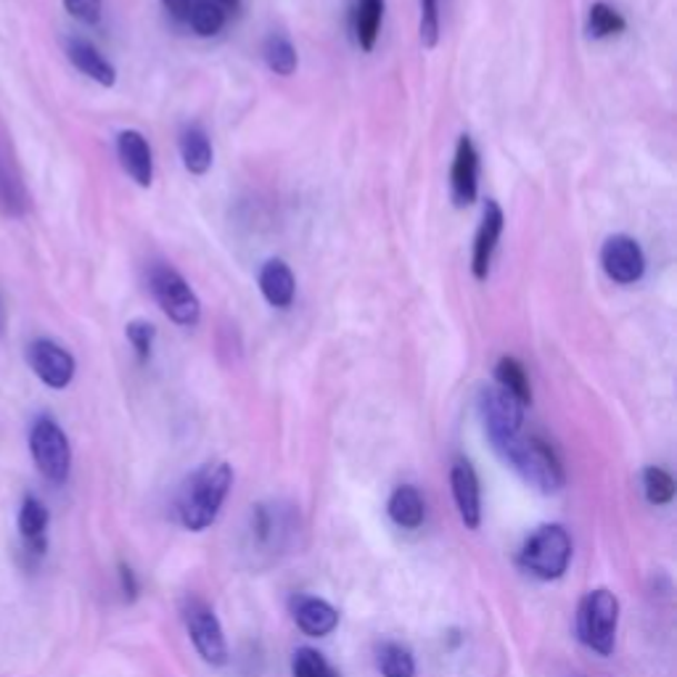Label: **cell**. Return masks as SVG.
Here are the masks:
<instances>
[{
	"label": "cell",
	"instance_id": "35",
	"mask_svg": "<svg viewBox=\"0 0 677 677\" xmlns=\"http://www.w3.org/2000/svg\"><path fill=\"white\" fill-rule=\"evenodd\" d=\"M218 6L226 13H236L241 9V0H218Z\"/></svg>",
	"mask_w": 677,
	"mask_h": 677
},
{
	"label": "cell",
	"instance_id": "29",
	"mask_svg": "<svg viewBox=\"0 0 677 677\" xmlns=\"http://www.w3.org/2000/svg\"><path fill=\"white\" fill-rule=\"evenodd\" d=\"M291 675L295 677H339L333 667L318 654L316 648H297L295 659H291Z\"/></svg>",
	"mask_w": 677,
	"mask_h": 677
},
{
	"label": "cell",
	"instance_id": "17",
	"mask_svg": "<svg viewBox=\"0 0 677 677\" xmlns=\"http://www.w3.org/2000/svg\"><path fill=\"white\" fill-rule=\"evenodd\" d=\"M117 153H120L125 172L141 188H149L153 180V153L149 141L143 138V132L122 130L120 136H117Z\"/></svg>",
	"mask_w": 677,
	"mask_h": 677
},
{
	"label": "cell",
	"instance_id": "28",
	"mask_svg": "<svg viewBox=\"0 0 677 677\" xmlns=\"http://www.w3.org/2000/svg\"><path fill=\"white\" fill-rule=\"evenodd\" d=\"M644 490L651 506H667L675 498V479L659 466H648L644 469Z\"/></svg>",
	"mask_w": 677,
	"mask_h": 677
},
{
	"label": "cell",
	"instance_id": "13",
	"mask_svg": "<svg viewBox=\"0 0 677 677\" xmlns=\"http://www.w3.org/2000/svg\"><path fill=\"white\" fill-rule=\"evenodd\" d=\"M450 487H452V500H456V506H458L460 521H464L469 529H479V525H481L479 477L466 458H460L452 464Z\"/></svg>",
	"mask_w": 677,
	"mask_h": 677
},
{
	"label": "cell",
	"instance_id": "33",
	"mask_svg": "<svg viewBox=\"0 0 677 677\" xmlns=\"http://www.w3.org/2000/svg\"><path fill=\"white\" fill-rule=\"evenodd\" d=\"M117 577H120V590H122L125 601H128V604L136 601L138 593H141V585H138L136 571H132L125 561H120V567H117Z\"/></svg>",
	"mask_w": 677,
	"mask_h": 677
},
{
	"label": "cell",
	"instance_id": "27",
	"mask_svg": "<svg viewBox=\"0 0 677 677\" xmlns=\"http://www.w3.org/2000/svg\"><path fill=\"white\" fill-rule=\"evenodd\" d=\"M625 17L609 3H593L588 13V30L593 38H611V34L625 32Z\"/></svg>",
	"mask_w": 677,
	"mask_h": 677
},
{
	"label": "cell",
	"instance_id": "30",
	"mask_svg": "<svg viewBox=\"0 0 677 677\" xmlns=\"http://www.w3.org/2000/svg\"><path fill=\"white\" fill-rule=\"evenodd\" d=\"M125 333H128V341L132 350H136L138 360L141 362L149 360L153 350V339H157V328H153L149 320H130Z\"/></svg>",
	"mask_w": 677,
	"mask_h": 677
},
{
	"label": "cell",
	"instance_id": "34",
	"mask_svg": "<svg viewBox=\"0 0 677 677\" xmlns=\"http://www.w3.org/2000/svg\"><path fill=\"white\" fill-rule=\"evenodd\" d=\"M191 3L193 0H162V6L170 13L172 19H178V22H188V13H191Z\"/></svg>",
	"mask_w": 677,
	"mask_h": 677
},
{
	"label": "cell",
	"instance_id": "20",
	"mask_svg": "<svg viewBox=\"0 0 677 677\" xmlns=\"http://www.w3.org/2000/svg\"><path fill=\"white\" fill-rule=\"evenodd\" d=\"M387 511H389V519H392L397 527L418 529L424 525V514H427V508H424V498L416 487L402 485V487H397V490L392 492V498H389Z\"/></svg>",
	"mask_w": 677,
	"mask_h": 677
},
{
	"label": "cell",
	"instance_id": "7",
	"mask_svg": "<svg viewBox=\"0 0 677 677\" xmlns=\"http://www.w3.org/2000/svg\"><path fill=\"white\" fill-rule=\"evenodd\" d=\"M180 614H183L188 638H191V644L199 651L201 659L212 667H226L228 665L226 633H222V625L212 606L199 596H186Z\"/></svg>",
	"mask_w": 677,
	"mask_h": 677
},
{
	"label": "cell",
	"instance_id": "10",
	"mask_svg": "<svg viewBox=\"0 0 677 677\" xmlns=\"http://www.w3.org/2000/svg\"><path fill=\"white\" fill-rule=\"evenodd\" d=\"M601 265L606 276L617 283H635L646 273V257L640 243L630 236H611L601 249Z\"/></svg>",
	"mask_w": 677,
	"mask_h": 677
},
{
	"label": "cell",
	"instance_id": "12",
	"mask_svg": "<svg viewBox=\"0 0 677 677\" xmlns=\"http://www.w3.org/2000/svg\"><path fill=\"white\" fill-rule=\"evenodd\" d=\"M479 191V153L469 136H460L450 170V193L456 207H471Z\"/></svg>",
	"mask_w": 677,
	"mask_h": 677
},
{
	"label": "cell",
	"instance_id": "3",
	"mask_svg": "<svg viewBox=\"0 0 677 677\" xmlns=\"http://www.w3.org/2000/svg\"><path fill=\"white\" fill-rule=\"evenodd\" d=\"M619 601L611 590L598 588L585 593L577 609V638L598 656H611L617 646Z\"/></svg>",
	"mask_w": 677,
	"mask_h": 677
},
{
	"label": "cell",
	"instance_id": "18",
	"mask_svg": "<svg viewBox=\"0 0 677 677\" xmlns=\"http://www.w3.org/2000/svg\"><path fill=\"white\" fill-rule=\"evenodd\" d=\"M64 48H67V59L72 61L74 69H80L82 74L90 77V80H96L103 88L115 86L117 69L111 67V61L103 59L101 51L93 43H88V40H82V38H69Z\"/></svg>",
	"mask_w": 677,
	"mask_h": 677
},
{
	"label": "cell",
	"instance_id": "9",
	"mask_svg": "<svg viewBox=\"0 0 677 677\" xmlns=\"http://www.w3.org/2000/svg\"><path fill=\"white\" fill-rule=\"evenodd\" d=\"M27 366L32 368V374L38 376L48 389H67L77 371L72 352L48 337L32 339L30 345H27Z\"/></svg>",
	"mask_w": 677,
	"mask_h": 677
},
{
	"label": "cell",
	"instance_id": "25",
	"mask_svg": "<svg viewBox=\"0 0 677 677\" xmlns=\"http://www.w3.org/2000/svg\"><path fill=\"white\" fill-rule=\"evenodd\" d=\"M379 669L384 677H416V659L408 646L384 644L379 648Z\"/></svg>",
	"mask_w": 677,
	"mask_h": 677
},
{
	"label": "cell",
	"instance_id": "32",
	"mask_svg": "<svg viewBox=\"0 0 677 677\" xmlns=\"http://www.w3.org/2000/svg\"><path fill=\"white\" fill-rule=\"evenodd\" d=\"M64 9L77 22L96 27L103 17V0H64Z\"/></svg>",
	"mask_w": 677,
	"mask_h": 677
},
{
	"label": "cell",
	"instance_id": "19",
	"mask_svg": "<svg viewBox=\"0 0 677 677\" xmlns=\"http://www.w3.org/2000/svg\"><path fill=\"white\" fill-rule=\"evenodd\" d=\"M260 291L262 297L268 299V305L273 307H289L295 302V273H291V268L283 260H270L262 265L260 270Z\"/></svg>",
	"mask_w": 677,
	"mask_h": 677
},
{
	"label": "cell",
	"instance_id": "5",
	"mask_svg": "<svg viewBox=\"0 0 677 677\" xmlns=\"http://www.w3.org/2000/svg\"><path fill=\"white\" fill-rule=\"evenodd\" d=\"M30 452L34 466L51 485H64L72 469V448L53 416H38L30 427Z\"/></svg>",
	"mask_w": 677,
	"mask_h": 677
},
{
	"label": "cell",
	"instance_id": "1",
	"mask_svg": "<svg viewBox=\"0 0 677 677\" xmlns=\"http://www.w3.org/2000/svg\"><path fill=\"white\" fill-rule=\"evenodd\" d=\"M492 450L498 452V458L508 469H514L529 487H535L537 492L554 495L564 487V466L554 448L540 437H525V431L514 437L495 439Z\"/></svg>",
	"mask_w": 677,
	"mask_h": 677
},
{
	"label": "cell",
	"instance_id": "22",
	"mask_svg": "<svg viewBox=\"0 0 677 677\" xmlns=\"http://www.w3.org/2000/svg\"><path fill=\"white\" fill-rule=\"evenodd\" d=\"M384 19V0H358L355 6V40L362 51H374Z\"/></svg>",
	"mask_w": 677,
	"mask_h": 677
},
{
	"label": "cell",
	"instance_id": "26",
	"mask_svg": "<svg viewBox=\"0 0 677 677\" xmlns=\"http://www.w3.org/2000/svg\"><path fill=\"white\" fill-rule=\"evenodd\" d=\"M265 61H268V67L281 77L295 74L299 64L295 46H291L286 38H281V34L268 38V43H265Z\"/></svg>",
	"mask_w": 677,
	"mask_h": 677
},
{
	"label": "cell",
	"instance_id": "21",
	"mask_svg": "<svg viewBox=\"0 0 677 677\" xmlns=\"http://www.w3.org/2000/svg\"><path fill=\"white\" fill-rule=\"evenodd\" d=\"M180 157H183L186 170L191 176H205L212 167V143H209L207 132L199 125H191L180 136Z\"/></svg>",
	"mask_w": 677,
	"mask_h": 677
},
{
	"label": "cell",
	"instance_id": "23",
	"mask_svg": "<svg viewBox=\"0 0 677 677\" xmlns=\"http://www.w3.org/2000/svg\"><path fill=\"white\" fill-rule=\"evenodd\" d=\"M495 381H498V387L506 389V392H511L525 408L532 405V387H529L525 366L516 358L498 360V366H495Z\"/></svg>",
	"mask_w": 677,
	"mask_h": 677
},
{
	"label": "cell",
	"instance_id": "24",
	"mask_svg": "<svg viewBox=\"0 0 677 677\" xmlns=\"http://www.w3.org/2000/svg\"><path fill=\"white\" fill-rule=\"evenodd\" d=\"M228 22V13L220 9L218 0H193L191 13H188V27L201 38H212Z\"/></svg>",
	"mask_w": 677,
	"mask_h": 677
},
{
	"label": "cell",
	"instance_id": "15",
	"mask_svg": "<svg viewBox=\"0 0 677 677\" xmlns=\"http://www.w3.org/2000/svg\"><path fill=\"white\" fill-rule=\"evenodd\" d=\"M27 207H30V197H27V186L19 172L17 162L9 143L0 138V215L3 218H24Z\"/></svg>",
	"mask_w": 677,
	"mask_h": 677
},
{
	"label": "cell",
	"instance_id": "11",
	"mask_svg": "<svg viewBox=\"0 0 677 677\" xmlns=\"http://www.w3.org/2000/svg\"><path fill=\"white\" fill-rule=\"evenodd\" d=\"M48 508L38 495H24L22 508H19L17 527L19 537H22V554L30 561H40L48 550Z\"/></svg>",
	"mask_w": 677,
	"mask_h": 677
},
{
	"label": "cell",
	"instance_id": "31",
	"mask_svg": "<svg viewBox=\"0 0 677 677\" xmlns=\"http://www.w3.org/2000/svg\"><path fill=\"white\" fill-rule=\"evenodd\" d=\"M418 32H421V46L424 48H435L439 40V0H421V24H418Z\"/></svg>",
	"mask_w": 677,
	"mask_h": 677
},
{
	"label": "cell",
	"instance_id": "2",
	"mask_svg": "<svg viewBox=\"0 0 677 677\" xmlns=\"http://www.w3.org/2000/svg\"><path fill=\"white\" fill-rule=\"evenodd\" d=\"M233 487V469L228 464H209L193 474L178 500L180 525L191 532H205L218 521L222 502Z\"/></svg>",
	"mask_w": 677,
	"mask_h": 677
},
{
	"label": "cell",
	"instance_id": "6",
	"mask_svg": "<svg viewBox=\"0 0 677 677\" xmlns=\"http://www.w3.org/2000/svg\"><path fill=\"white\" fill-rule=\"evenodd\" d=\"M149 286L153 299H157L159 307L165 310V316L170 318L172 323L183 328H193L199 323V297L193 295V289L176 268H170V265H153L149 273Z\"/></svg>",
	"mask_w": 677,
	"mask_h": 677
},
{
	"label": "cell",
	"instance_id": "8",
	"mask_svg": "<svg viewBox=\"0 0 677 677\" xmlns=\"http://www.w3.org/2000/svg\"><path fill=\"white\" fill-rule=\"evenodd\" d=\"M479 414L481 421H485V431L487 437H490V442L519 435L521 427H525V405L516 400L511 392L498 387V384L481 389Z\"/></svg>",
	"mask_w": 677,
	"mask_h": 677
},
{
	"label": "cell",
	"instance_id": "14",
	"mask_svg": "<svg viewBox=\"0 0 677 677\" xmlns=\"http://www.w3.org/2000/svg\"><path fill=\"white\" fill-rule=\"evenodd\" d=\"M502 209L498 201H487L485 215H481V226L477 230V239H474V257H471V273L477 281H487L490 276L492 255L498 249L500 233H502Z\"/></svg>",
	"mask_w": 677,
	"mask_h": 677
},
{
	"label": "cell",
	"instance_id": "16",
	"mask_svg": "<svg viewBox=\"0 0 677 677\" xmlns=\"http://www.w3.org/2000/svg\"><path fill=\"white\" fill-rule=\"evenodd\" d=\"M291 617L299 630L310 638H326L339 627V611L323 598L305 596V593L291 598Z\"/></svg>",
	"mask_w": 677,
	"mask_h": 677
},
{
	"label": "cell",
	"instance_id": "4",
	"mask_svg": "<svg viewBox=\"0 0 677 677\" xmlns=\"http://www.w3.org/2000/svg\"><path fill=\"white\" fill-rule=\"evenodd\" d=\"M571 561V537L561 525H542L519 550V567L537 579H561Z\"/></svg>",
	"mask_w": 677,
	"mask_h": 677
}]
</instances>
